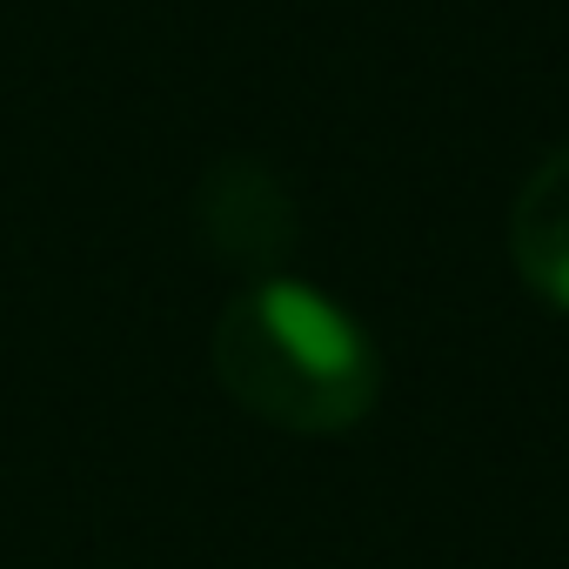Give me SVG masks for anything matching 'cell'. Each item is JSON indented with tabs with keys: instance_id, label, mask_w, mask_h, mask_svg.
<instances>
[{
	"instance_id": "1",
	"label": "cell",
	"mask_w": 569,
	"mask_h": 569,
	"mask_svg": "<svg viewBox=\"0 0 569 569\" xmlns=\"http://www.w3.org/2000/svg\"><path fill=\"white\" fill-rule=\"evenodd\" d=\"M214 376L248 416L274 429L336 436L369 416L382 356L336 296L296 274H261L214 322Z\"/></svg>"
},
{
	"instance_id": "2",
	"label": "cell",
	"mask_w": 569,
	"mask_h": 569,
	"mask_svg": "<svg viewBox=\"0 0 569 569\" xmlns=\"http://www.w3.org/2000/svg\"><path fill=\"white\" fill-rule=\"evenodd\" d=\"M201 228L221 261L274 274V261L296 248V208L281 194V181L261 161H221L201 188Z\"/></svg>"
},
{
	"instance_id": "3",
	"label": "cell",
	"mask_w": 569,
	"mask_h": 569,
	"mask_svg": "<svg viewBox=\"0 0 569 569\" xmlns=\"http://www.w3.org/2000/svg\"><path fill=\"white\" fill-rule=\"evenodd\" d=\"M509 248L522 281L569 316V148H556L516 194L509 214Z\"/></svg>"
}]
</instances>
